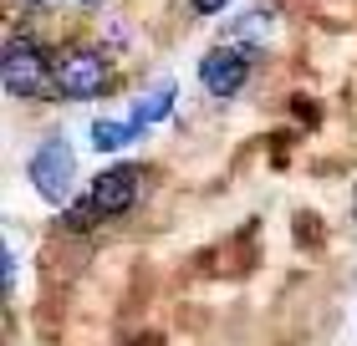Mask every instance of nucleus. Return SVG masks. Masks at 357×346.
<instances>
[{
	"mask_svg": "<svg viewBox=\"0 0 357 346\" xmlns=\"http://www.w3.org/2000/svg\"><path fill=\"white\" fill-rule=\"evenodd\" d=\"M0 81L10 97H46L56 87V67L41 52V41L31 31H10L6 36V56H0Z\"/></svg>",
	"mask_w": 357,
	"mask_h": 346,
	"instance_id": "1",
	"label": "nucleus"
},
{
	"mask_svg": "<svg viewBox=\"0 0 357 346\" xmlns=\"http://www.w3.org/2000/svg\"><path fill=\"white\" fill-rule=\"evenodd\" d=\"M26 178L46 204H67L72 189H77V153L67 148V138H46L36 153H31Z\"/></svg>",
	"mask_w": 357,
	"mask_h": 346,
	"instance_id": "2",
	"label": "nucleus"
},
{
	"mask_svg": "<svg viewBox=\"0 0 357 346\" xmlns=\"http://www.w3.org/2000/svg\"><path fill=\"white\" fill-rule=\"evenodd\" d=\"M112 87V67L102 52H92V46H77L56 61V92L72 97V102H92V97H102Z\"/></svg>",
	"mask_w": 357,
	"mask_h": 346,
	"instance_id": "3",
	"label": "nucleus"
},
{
	"mask_svg": "<svg viewBox=\"0 0 357 346\" xmlns=\"http://www.w3.org/2000/svg\"><path fill=\"white\" fill-rule=\"evenodd\" d=\"M199 81H204L209 97H235L250 81V52L245 46H215V52H204Z\"/></svg>",
	"mask_w": 357,
	"mask_h": 346,
	"instance_id": "4",
	"label": "nucleus"
},
{
	"mask_svg": "<svg viewBox=\"0 0 357 346\" xmlns=\"http://www.w3.org/2000/svg\"><path fill=\"white\" fill-rule=\"evenodd\" d=\"M87 199L97 204V214L102 219H112V214H128L138 199V168L133 163H112V168H102L92 178V189H87Z\"/></svg>",
	"mask_w": 357,
	"mask_h": 346,
	"instance_id": "5",
	"label": "nucleus"
},
{
	"mask_svg": "<svg viewBox=\"0 0 357 346\" xmlns=\"http://www.w3.org/2000/svg\"><path fill=\"white\" fill-rule=\"evenodd\" d=\"M174 97H178L174 81H158V87H153L149 97H138V102H133V118H128V127H133V133L143 138L153 123H164L169 112H174Z\"/></svg>",
	"mask_w": 357,
	"mask_h": 346,
	"instance_id": "6",
	"label": "nucleus"
},
{
	"mask_svg": "<svg viewBox=\"0 0 357 346\" xmlns=\"http://www.w3.org/2000/svg\"><path fill=\"white\" fill-rule=\"evenodd\" d=\"M138 133L128 123H92V148L97 153H118V148H128Z\"/></svg>",
	"mask_w": 357,
	"mask_h": 346,
	"instance_id": "7",
	"label": "nucleus"
},
{
	"mask_svg": "<svg viewBox=\"0 0 357 346\" xmlns=\"http://www.w3.org/2000/svg\"><path fill=\"white\" fill-rule=\"evenodd\" d=\"M271 26H275V10H271V6H255V10H245V15L235 21V36H240V41H266Z\"/></svg>",
	"mask_w": 357,
	"mask_h": 346,
	"instance_id": "8",
	"label": "nucleus"
},
{
	"mask_svg": "<svg viewBox=\"0 0 357 346\" xmlns=\"http://www.w3.org/2000/svg\"><path fill=\"white\" fill-rule=\"evenodd\" d=\"M61 219H67V229H92L97 219H102V214H97V204H92L87 194H82L77 204H67V214H61Z\"/></svg>",
	"mask_w": 357,
	"mask_h": 346,
	"instance_id": "9",
	"label": "nucleus"
},
{
	"mask_svg": "<svg viewBox=\"0 0 357 346\" xmlns=\"http://www.w3.org/2000/svg\"><path fill=\"white\" fill-rule=\"evenodd\" d=\"M199 15H220V10H230V0H189Z\"/></svg>",
	"mask_w": 357,
	"mask_h": 346,
	"instance_id": "10",
	"label": "nucleus"
},
{
	"mask_svg": "<svg viewBox=\"0 0 357 346\" xmlns=\"http://www.w3.org/2000/svg\"><path fill=\"white\" fill-rule=\"evenodd\" d=\"M0 270H6V290L15 285V255H10V244H6V255H0Z\"/></svg>",
	"mask_w": 357,
	"mask_h": 346,
	"instance_id": "11",
	"label": "nucleus"
},
{
	"mask_svg": "<svg viewBox=\"0 0 357 346\" xmlns=\"http://www.w3.org/2000/svg\"><path fill=\"white\" fill-rule=\"evenodd\" d=\"M352 219H357V189H352Z\"/></svg>",
	"mask_w": 357,
	"mask_h": 346,
	"instance_id": "12",
	"label": "nucleus"
},
{
	"mask_svg": "<svg viewBox=\"0 0 357 346\" xmlns=\"http://www.w3.org/2000/svg\"><path fill=\"white\" fill-rule=\"evenodd\" d=\"M26 6H52V0H26Z\"/></svg>",
	"mask_w": 357,
	"mask_h": 346,
	"instance_id": "13",
	"label": "nucleus"
}]
</instances>
